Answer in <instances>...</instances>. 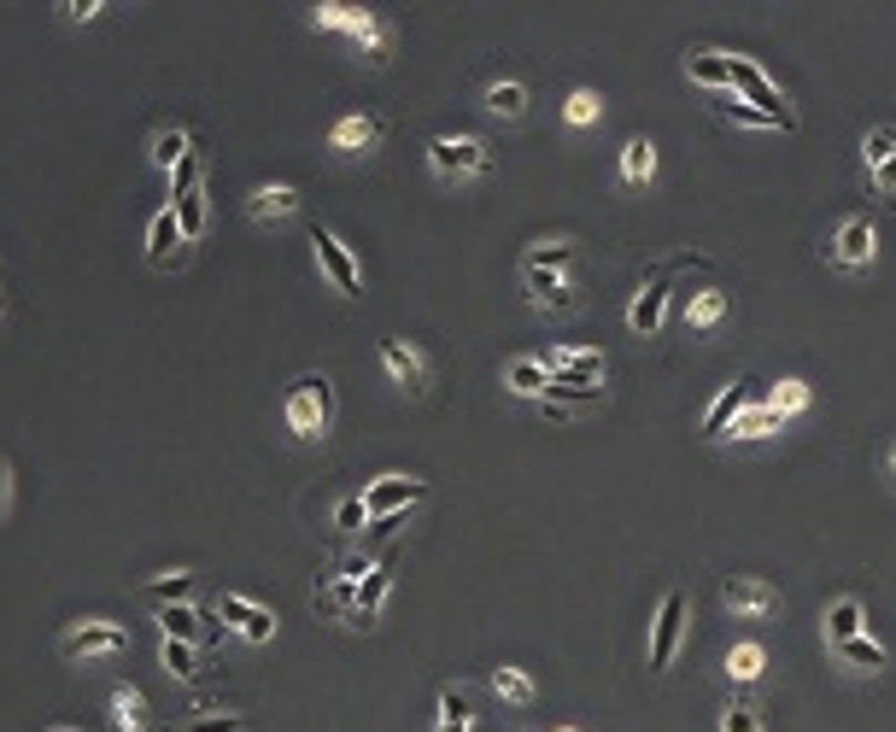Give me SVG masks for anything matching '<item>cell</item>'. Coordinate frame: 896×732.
Returning a JSON list of instances; mask_svg holds the SVG:
<instances>
[{
    "mask_svg": "<svg viewBox=\"0 0 896 732\" xmlns=\"http://www.w3.org/2000/svg\"><path fill=\"white\" fill-rule=\"evenodd\" d=\"M288 429L299 440H322L334 429V381L329 375H299L293 393H288Z\"/></svg>",
    "mask_w": 896,
    "mask_h": 732,
    "instance_id": "cell-1",
    "label": "cell"
},
{
    "mask_svg": "<svg viewBox=\"0 0 896 732\" xmlns=\"http://www.w3.org/2000/svg\"><path fill=\"white\" fill-rule=\"evenodd\" d=\"M171 212H176V223H182V240H199V235H206V165H199V153L176 165Z\"/></svg>",
    "mask_w": 896,
    "mask_h": 732,
    "instance_id": "cell-2",
    "label": "cell"
},
{
    "mask_svg": "<svg viewBox=\"0 0 896 732\" xmlns=\"http://www.w3.org/2000/svg\"><path fill=\"white\" fill-rule=\"evenodd\" d=\"M130 633L117 621H76L59 633V657H71V662H89V657H112V650H124Z\"/></svg>",
    "mask_w": 896,
    "mask_h": 732,
    "instance_id": "cell-3",
    "label": "cell"
},
{
    "mask_svg": "<svg viewBox=\"0 0 896 732\" xmlns=\"http://www.w3.org/2000/svg\"><path fill=\"white\" fill-rule=\"evenodd\" d=\"M428 165H434V176H481L486 171V147L475 135H434L428 141Z\"/></svg>",
    "mask_w": 896,
    "mask_h": 732,
    "instance_id": "cell-4",
    "label": "cell"
},
{
    "mask_svg": "<svg viewBox=\"0 0 896 732\" xmlns=\"http://www.w3.org/2000/svg\"><path fill=\"white\" fill-rule=\"evenodd\" d=\"M732 94L744 100V106H756V112H768V117H780V124H791L797 130V112L785 106V94L768 83V76L750 65V59H732Z\"/></svg>",
    "mask_w": 896,
    "mask_h": 732,
    "instance_id": "cell-5",
    "label": "cell"
},
{
    "mask_svg": "<svg viewBox=\"0 0 896 732\" xmlns=\"http://www.w3.org/2000/svg\"><path fill=\"white\" fill-rule=\"evenodd\" d=\"M686 639V592H668L657 609V627H650V674H668L674 668V650Z\"/></svg>",
    "mask_w": 896,
    "mask_h": 732,
    "instance_id": "cell-6",
    "label": "cell"
},
{
    "mask_svg": "<svg viewBox=\"0 0 896 732\" xmlns=\"http://www.w3.org/2000/svg\"><path fill=\"white\" fill-rule=\"evenodd\" d=\"M217 616H223V627H235L247 645H270L276 639V609H264V604L240 598V592H217Z\"/></svg>",
    "mask_w": 896,
    "mask_h": 732,
    "instance_id": "cell-7",
    "label": "cell"
},
{
    "mask_svg": "<svg viewBox=\"0 0 896 732\" xmlns=\"http://www.w3.org/2000/svg\"><path fill=\"white\" fill-rule=\"evenodd\" d=\"M428 498V481H411V475H381L370 481V493H363V511H370V522L381 516H404L411 504Z\"/></svg>",
    "mask_w": 896,
    "mask_h": 732,
    "instance_id": "cell-8",
    "label": "cell"
},
{
    "mask_svg": "<svg viewBox=\"0 0 896 732\" xmlns=\"http://www.w3.org/2000/svg\"><path fill=\"white\" fill-rule=\"evenodd\" d=\"M311 247H317V264H322V276L334 281V288L346 299H363V276H358V258L340 247V235L334 229H311Z\"/></svg>",
    "mask_w": 896,
    "mask_h": 732,
    "instance_id": "cell-9",
    "label": "cell"
},
{
    "mask_svg": "<svg viewBox=\"0 0 896 732\" xmlns=\"http://www.w3.org/2000/svg\"><path fill=\"white\" fill-rule=\"evenodd\" d=\"M674 264H680V258H674ZM674 264H662V270L650 276L645 288H639L634 311H627V322H634V334H645V340L662 329V311H668V270H674Z\"/></svg>",
    "mask_w": 896,
    "mask_h": 732,
    "instance_id": "cell-10",
    "label": "cell"
},
{
    "mask_svg": "<svg viewBox=\"0 0 896 732\" xmlns=\"http://www.w3.org/2000/svg\"><path fill=\"white\" fill-rule=\"evenodd\" d=\"M381 363H387V375H393L399 388H411V393H422V388H428V363H422L416 346H404V340H381Z\"/></svg>",
    "mask_w": 896,
    "mask_h": 732,
    "instance_id": "cell-11",
    "label": "cell"
},
{
    "mask_svg": "<svg viewBox=\"0 0 896 732\" xmlns=\"http://www.w3.org/2000/svg\"><path fill=\"white\" fill-rule=\"evenodd\" d=\"M247 212H253V223H288L299 212V188H288V182H264V188H253Z\"/></svg>",
    "mask_w": 896,
    "mask_h": 732,
    "instance_id": "cell-12",
    "label": "cell"
},
{
    "mask_svg": "<svg viewBox=\"0 0 896 732\" xmlns=\"http://www.w3.org/2000/svg\"><path fill=\"white\" fill-rule=\"evenodd\" d=\"M375 141H381V117H370V112H352V117H340V124L329 130L334 153H370Z\"/></svg>",
    "mask_w": 896,
    "mask_h": 732,
    "instance_id": "cell-13",
    "label": "cell"
},
{
    "mask_svg": "<svg viewBox=\"0 0 896 732\" xmlns=\"http://www.w3.org/2000/svg\"><path fill=\"white\" fill-rule=\"evenodd\" d=\"M387 592H393V563H375L370 575L358 580V621H352V627H370V621L381 616Z\"/></svg>",
    "mask_w": 896,
    "mask_h": 732,
    "instance_id": "cell-14",
    "label": "cell"
},
{
    "mask_svg": "<svg viewBox=\"0 0 896 732\" xmlns=\"http://www.w3.org/2000/svg\"><path fill=\"white\" fill-rule=\"evenodd\" d=\"M727 609H732V616H768V609L773 604H780V592H773V586L768 580H727Z\"/></svg>",
    "mask_w": 896,
    "mask_h": 732,
    "instance_id": "cell-15",
    "label": "cell"
},
{
    "mask_svg": "<svg viewBox=\"0 0 896 732\" xmlns=\"http://www.w3.org/2000/svg\"><path fill=\"white\" fill-rule=\"evenodd\" d=\"M744 404H750V388L744 381H732V388H721V399L709 404V416H703V440H721L732 422L744 416Z\"/></svg>",
    "mask_w": 896,
    "mask_h": 732,
    "instance_id": "cell-16",
    "label": "cell"
},
{
    "mask_svg": "<svg viewBox=\"0 0 896 732\" xmlns=\"http://www.w3.org/2000/svg\"><path fill=\"white\" fill-rule=\"evenodd\" d=\"M832 258L849 264V270H862V264L873 258V223L867 217H849L838 229V247H832Z\"/></svg>",
    "mask_w": 896,
    "mask_h": 732,
    "instance_id": "cell-17",
    "label": "cell"
},
{
    "mask_svg": "<svg viewBox=\"0 0 896 732\" xmlns=\"http://www.w3.org/2000/svg\"><path fill=\"white\" fill-rule=\"evenodd\" d=\"M686 76L703 89H732V59L715 48H698V53H686Z\"/></svg>",
    "mask_w": 896,
    "mask_h": 732,
    "instance_id": "cell-18",
    "label": "cell"
},
{
    "mask_svg": "<svg viewBox=\"0 0 896 732\" xmlns=\"http://www.w3.org/2000/svg\"><path fill=\"white\" fill-rule=\"evenodd\" d=\"M112 721H117V732H147L153 726L141 685H112Z\"/></svg>",
    "mask_w": 896,
    "mask_h": 732,
    "instance_id": "cell-19",
    "label": "cell"
},
{
    "mask_svg": "<svg viewBox=\"0 0 896 732\" xmlns=\"http://www.w3.org/2000/svg\"><path fill=\"white\" fill-rule=\"evenodd\" d=\"M862 627H867V609H862V598H838V604L826 609V645L862 639Z\"/></svg>",
    "mask_w": 896,
    "mask_h": 732,
    "instance_id": "cell-20",
    "label": "cell"
},
{
    "mask_svg": "<svg viewBox=\"0 0 896 732\" xmlns=\"http://www.w3.org/2000/svg\"><path fill=\"white\" fill-rule=\"evenodd\" d=\"M147 252H153V264H176V258H182V223H176V212H171V206L153 217V229H147Z\"/></svg>",
    "mask_w": 896,
    "mask_h": 732,
    "instance_id": "cell-21",
    "label": "cell"
},
{
    "mask_svg": "<svg viewBox=\"0 0 896 732\" xmlns=\"http://www.w3.org/2000/svg\"><path fill=\"white\" fill-rule=\"evenodd\" d=\"M522 288L534 293V305H552V311H568V305H575V288H568L563 276H552V270H522Z\"/></svg>",
    "mask_w": 896,
    "mask_h": 732,
    "instance_id": "cell-22",
    "label": "cell"
},
{
    "mask_svg": "<svg viewBox=\"0 0 896 732\" xmlns=\"http://www.w3.org/2000/svg\"><path fill=\"white\" fill-rule=\"evenodd\" d=\"M147 158H153L158 171H171V176H176V165H182V158H194V147H188V130H158V135L147 141Z\"/></svg>",
    "mask_w": 896,
    "mask_h": 732,
    "instance_id": "cell-23",
    "label": "cell"
},
{
    "mask_svg": "<svg viewBox=\"0 0 896 732\" xmlns=\"http://www.w3.org/2000/svg\"><path fill=\"white\" fill-rule=\"evenodd\" d=\"M504 381H511V393H527V399H545V388H552V370H545L539 358H516L511 370H504Z\"/></svg>",
    "mask_w": 896,
    "mask_h": 732,
    "instance_id": "cell-24",
    "label": "cell"
},
{
    "mask_svg": "<svg viewBox=\"0 0 896 732\" xmlns=\"http://www.w3.org/2000/svg\"><path fill=\"white\" fill-rule=\"evenodd\" d=\"M188 592H194V575H188V568H176V575H158V580H147V586H141V598H153L158 609L182 604Z\"/></svg>",
    "mask_w": 896,
    "mask_h": 732,
    "instance_id": "cell-25",
    "label": "cell"
},
{
    "mask_svg": "<svg viewBox=\"0 0 896 732\" xmlns=\"http://www.w3.org/2000/svg\"><path fill=\"white\" fill-rule=\"evenodd\" d=\"M158 662H165V674L171 680H199V650L194 645H182V639H165V650H158Z\"/></svg>",
    "mask_w": 896,
    "mask_h": 732,
    "instance_id": "cell-26",
    "label": "cell"
},
{
    "mask_svg": "<svg viewBox=\"0 0 896 732\" xmlns=\"http://www.w3.org/2000/svg\"><path fill=\"white\" fill-rule=\"evenodd\" d=\"M475 715H470V698H463V685H445L440 691V732H470Z\"/></svg>",
    "mask_w": 896,
    "mask_h": 732,
    "instance_id": "cell-27",
    "label": "cell"
},
{
    "mask_svg": "<svg viewBox=\"0 0 896 732\" xmlns=\"http://www.w3.org/2000/svg\"><path fill=\"white\" fill-rule=\"evenodd\" d=\"M568 258H575V252H568V240H539V247H527L522 252V270H568Z\"/></svg>",
    "mask_w": 896,
    "mask_h": 732,
    "instance_id": "cell-28",
    "label": "cell"
},
{
    "mask_svg": "<svg viewBox=\"0 0 896 732\" xmlns=\"http://www.w3.org/2000/svg\"><path fill=\"white\" fill-rule=\"evenodd\" d=\"M158 627H165V639L194 645V639H199V609H188V604H171V609H158Z\"/></svg>",
    "mask_w": 896,
    "mask_h": 732,
    "instance_id": "cell-29",
    "label": "cell"
},
{
    "mask_svg": "<svg viewBox=\"0 0 896 732\" xmlns=\"http://www.w3.org/2000/svg\"><path fill=\"white\" fill-rule=\"evenodd\" d=\"M849 668H862V674H879L885 668V645H873V639H844V645H832Z\"/></svg>",
    "mask_w": 896,
    "mask_h": 732,
    "instance_id": "cell-30",
    "label": "cell"
},
{
    "mask_svg": "<svg viewBox=\"0 0 896 732\" xmlns=\"http://www.w3.org/2000/svg\"><path fill=\"white\" fill-rule=\"evenodd\" d=\"M650 171H657V147H650L645 135H634V141L621 147V176H627V182H645Z\"/></svg>",
    "mask_w": 896,
    "mask_h": 732,
    "instance_id": "cell-31",
    "label": "cell"
},
{
    "mask_svg": "<svg viewBox=\"0 0 896 732\" xmlns=\"http://www.w3.org/2000/svg\"><path fill=\"white\" fill-rule=\"evenodd\" d=\"M486 112L522 117V112H527V89H522V83H493V89H486Z\"/></svg>",
    "mask_w": 896,
    "mask_h": 732,
    "instance_id": "cell-32",
    "label": "cell"
},
{
    "mask_svg": "<svg viewBox=\"0 0 896 732\" xmlns=\"http://www.w3.org/2000/svg\"><path fill=\"white\" fill-rule=\"evenodd\" d=\"M493 691L504 703H534V680H527L522 668H493Z\"/></svg>",
    "mask_w": 896,
    "mask_h": 732,
    "instance_id": "cell-33",
    "label": "cell"
},
{
    "mask_svg": "<svg viewBox=\"0 0 896 732\" xmlns=\"http://www.w3.org/2000/svg\"><path fill=\"white\" fill-rule=\"evenodd\" d=\"M862 158H867V171H879L885 158H896V124H879L867 141H862Z\"/></svg>",
    "mask_w": 896,
    "mask_h": 732,
    "instance_id": "cell-34",
    "label": "cell"
},
{
    "mask_svg": "<svg viewBox=\"0 0 896 732\" xmlns=\"http://www.w3.org/2000/svg\"><path fill=\"white\" fill-rule=\"evenodd\" d=\"M721 311H727V293H698L686 305V322L691 329H709V322H721Z\"/></svg>",
    "mask_w": 896,
    "mask_h": 732,
    "instance_id": "cell-35",
    "label": "cell"
},
{
    "mask_svg": "<svg viewBox=\"0 0 896 732\" xmlns=\"http://www.w3.org/2000/svg\"><path fill=\"white\" fill-rule=\"evenodd\" d=\"M598 112H604V100H598L593 89H575V94H568V124H575V130L598 124Z\"/></svg>",
    "mask_w": 896,
    "mask_h": 732,
    "instance_id": "cell-36",
    "label": "cell"
},
{
    "mask_svg": "<svg viewBox=\"0 0 896 732\" xmlns=\"http://www.w3.org/2000/svg\"><path fill=\"white\" fill-rule=\"evenodd\" d=\"M721 112L732 117V124H750V130H791V124H780V117H768V112H756V106H744L739 94H732V100H727Z\"/></svg>",
    "mask_w": 896,
    "mask_h": 732,
    "instance_id": "cell-37",
    "label": "cell"
},
{
    "mask_svg": "<svg viewBox=\"0 0 896 732\" xmlns=\"http://www.w3.org/2000/svg\"><path fill=\"white\" fill-rule=\"evenodd\" d=\"M727 674L739 680V685H750V680L762 674V650H756V645H739V650L727 657Z\"/></svg>",
    "mask_w": 896,
    "mask_h": 732,
    "instance_id": "cell-38",
    "label": "cell"
},
{
    "mask_svg": "<svg viewBox=\"0 0 896 732\" xmlns=\"http://www.w3.org/2000/svg\"><path fill=\"white\" fill-rule=\"evenodd\" d=\"M721 732H762V709L756 703H727L721 709Z\"/></svg>",
    "mask_w": 896,
    "mask_h": 732,
    "instance_id": "cell-39",
    "label": "cell"
},
{
    "mask_svg": "<svg viewBox=\"0 0 896 732\" xmlns=\"http://www.w3.org/2000/svg\"><path fill=\"white\" fill-rule=\"evenodd\" d=\"M247 726H253L247 715H194L182 732H247Z\"/></svg>",
    "mask_w": 896,
    "mask_h": 732,
    "instance_id": "cell-40",
    "label": "cell"
},
{
    "mask_svg": "<svg viewBox=\"0 0 896 732\" xmlns=\"http://www.w3.org/2000/svg\"><path fill=\"white\" fill-rule=\"evenodd\" d=\"M363 522H370V511H363V498H340V504H334V527H340V534H358Z\"/></svg>",
    "mask_w": 896,
    "mask_h": 732,
    "instance_id": "cell-41",
    "label": "cell"
},
{
    "mask_svg": "<svg viewBox=\"0 0 896 732\" xmlns=\"http://www.w3.org/2000/svg\"><path fill=\"white\" fill-rule=\"evenodd\" d=\"M59 12H65L71 24H94V18L106 12V0H59Z\"/></svg>",
    "mask_w": 896,
    "mask_h": 732,
    "instance_id": "cell-42",
    "label": "cell"
},
{
    "mask_svg": "<svg viewBox=\"0 0 896 732\" xmlns=\"http://www.w3.org/2000/svg\"><path fill=\"white\" fill-rule=\"evenodd\" d=\"M803 404H809V393H803V381H785V388L780 393H773V411H803Z\"/></svg>",
    "mask_w": 896,
    "mask_h": 732,
    "instance_id": "cell-43",
    "label": "cell"
},
{
    "mask_svg": "<svg viewBox=\"0 0 896 732\" xmlns=\"http://www.w3.org/2000/svg\"><path fill=\"white\" fill-rule=\"evenodd\" d=\"M773 416H780V411H756V416H739V434H750V440H756V434H768V429H773Z\"/></svg>",
    "mask_w": 896,
    "mask_h": 732,
    "instance_id": "cell-44",
    "label": "cell"
},
{
    "mask_svg": "<svg viewBox=\"0 0 896 732\" xmlns=\"http://www.w3.org/2000/svg\"><path fill=\"white\" fill-rule=\"evenodd\" d=\"M873 188H879V194H896V158H885V165L873 171Z\"/></svg>",
    "mask_w": 896,
    "mask_h": 732,
    "instance_id": "cell-45",
    "label": "cell"
},
{
    "mask_svg": "<svg viewBox=\"0 0 896 732\" xmlns=\"http://www.w3.org/2000/svg\"><path fill=\"white\" fill-rule=\"evenodd\" d=\"M7 481H12V463L0 457V511H7Z\"/></svg>",
    "mask_w": 896,
    "mask_h": 732,
    "instance_id": "cell-46",
    "label": "cell"
},
{
    "mask_svg": "<svg viewBox=\"0 0 896 732\" xmlns=\"http://www.w3.org/2000/svg\"><path fill=\"white\" fill-rule=\"evenodd\" d=\"M890 475H896V445H890Z\"/></svg>",
    "mask_w": 896,
    "mask_h": 732,
    "instance_id": "cell-47",
    "label": "cell"
},
{
    "mask_svg": "<svg viewBox=\"0 0 896 732\" xmlns=\"http://www.w3.org/2000/svg\"><path fill=\"white\" fill-rule=\"evenodd\" d=\"M0 311H7V299H0Z\"/></svg>",
    "mask_w": 896,
    "mask_h": 732,
    "instance_id": "cell-48",
    "label": "cell"
},
{
    "mask_svg": "<svg viewBox=\"0 0 896 732\" xmlns=\"http://www.w3.org/2000/svg\"><path fill=\"white\" fill-rule=\"evenodd\" d=\"M53 732H65V726H53Z\"/></svg>",
    "mask_w": 896,
    "mask_h": 732,
    "instance_id": "cell-49",
    "label": "cell"
}]
</instances>
